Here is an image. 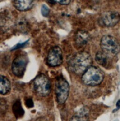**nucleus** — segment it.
<instances>
[{"label":"nucleus","instance_id":"obj_1","mask_svg":"<svg viewBox=\"0 0 120 121\" xmlns=\"http://www.w3.org/2000/svg\"><path fill=\"white\" fill-rule=\"evenodd\" d=\"M92 60L89 53L79 52L70 58L69 61V67L71 71L78 75L83 74L92 66Z\"/></svg>","mask_w":120,"mask_h":121},{"label":"nucleus","instance_id":"obj_2","mask_svg":"<svg viewBox=\"0 0 120 121\" xmlns=\"http://www.w3.org/2000/svg\"><path fill=\"white\" fill-rule=\"evenodd\" d=\"M104 76V72L100 68L91 66L82 75V81L86 85L96 86L103 81Z\"/></svg>","mask_w":120,"mask_h":121},{"label":"nucleus","instance_id":"obj_3","mask_svg":"<svg viewBox=\"0 0 120 121\" xmlns=\"http://www.w3.org/2000/svg\"><path fill=\"white\" fill-rule=\"evenodd\" d=\"M101 49L108 56H114L120 52V45L117 39L110 35L104 36L100 42Z\"/></svg>","mask_w":120,"mask_h":121},{"label":"nucleus","instance_id":"obj_4","mask_svg":"<svg viewBox=\"0 0 120 121\" xmlns=\"http://www.w3.org/2000/svg\"><path fill=\"white\" fill-rule=\"evenodd\" d=\"M33 88L38 95L45 97L48 95L51 91V83L45 75L40 74L33 81Z\"/></svg>","mask_w":120,"mask_h":121},{"label":"nucleus","instance_id":"obj_5","mask_svg":"<svg viewBox=\"0 0 120 121\" xmlns=\"http://www.w3.org/2000/svg\"><path fill=\"white\" fill-rule=\"evenodd\" d=\"M69 91V86L67 81L62 77L57 79L55 84V93L57 102L63 104L67 100Z\"/></svg>","mask_w":120,"mask_h":121},{"label":"nucleus","instance_id":"obj_6","mask_svg":"<svg viewBox=\"0 0 120 121\" xmlns=\"http://www.w3.org/2000/svg\"><path fill=\"white\" fill-rule=\"evenodd\" d=\"M28 62V58L25 55H20L16 58L12 64L13 74L18 77H22L25 71Z\"/></svg>","mask_w":120,"mask_h":121},{"label":"nucleus","instance_id":"obj_7","mask_svg":"<svg viewBox=\"0 0 120 121\" xmlns=\"http://www.w3.org/2000/svg\"><path fill=\"white\" fill-rule=\"evenodd\" d=\"M47 62L49 65L55 67L60 65L62 62V53L58 46L53 47L49 52L47 58Z\"/></svg>","mask_w":120,"mask_h":121},{"label":"nucleus","instance_id":"obj_8","mask_svg":"<svg viewBox=\"0 0 120 121\" xmlns=\"http://www.w3.org/2000/svg\"><path fill=\"white\" fill-rule=\"evenodd\" d=\"M119 14L115 11H109L103 13L101 16L100 21L105 26L111 27L115 26L119 22Z\"/></svg>","mask_w":120,"mask_h":121},{"label":"nucleus","instance_id":"obj_9","mask_svg":"<svg viewBox=\"0 0 120 121\" xmlns=\"http://www.w3.org/2000/svg\"><path fill=\"white\" fill-rule=\"evenodd\" d=\"M35 0H13L14 7L19 11H26L32 8Z\"/></svg>","mask_w":120,"mask_h":121},{"label":"nucleus","instance_id":"obj_10","mask_svg":"<svg viewBox=\"0 0 120 121\" xmlns=\"http://www.w3.org/2000/svg\"><path fill=\"white\" fill-rule=\"evenodd\" d=\"M90 39V36L88 32L83 30L78 31L75 37V42L76 44L82 47L86 45Z\"/></svg>","mask_w":120,"mask_h":121},{"label":"nucleus","instance_id":"obj_11","mask_svg":"<svg viewBox=\"0 0 120 121\" xmlns=\"http://www.w3.org/2000/svg\"><path fill=\"white\" fill-rule=\"evenodd\" d=\"M10 82L5 76L1 75L0 78V93L4 95L8 94L10 90Z\"/></svg>","mask_w":120,"mask_h":121},{"label":"nucleus","instance_id":"obj_12","mask_svg":"<svg viewBox=\"0 0 120 121\" xmlns=\"http://www.w3.org/2000/svg\"><path fill=\"white\" fill-rule=\"evenodd\" d=\"M88 119V110L84 108L76 115H75L69 121H87Z\"/></svg>","mask_w":120,"mask_h":121},{"label":"nucleus","instance_id":"obj_13","mask_svg":"<svg viewBox=\"0 0 120 121\" xmlns=\"http://www.w3.org/2000/svg\"><path fill=\"white\" fill-rule=\"evenodd\" d=\"M12 110L17 118H21L23 116L24 111L20 100H17L14 102L12 106Z\"/></svg>","mask_w":120,"mask_h":121},{"label":"nucleus","instance_id":"obj_14","mask_svg":"<svg viewBox=\"0 0 120 121\" xmlns=\"http://www.w3.org/2000/svg\"><path fill=\"white\" fill-rule=\"evenodd\" d=\"M109 57L104 52H99L96 54L95 60L100 65L105 67L108 64Z\"/></svg>","mask_w":120,"mask_h":121},{"label":"nucleus","instance_id":"obj_15","mask_svg":"<svg viewBox=\"0 0 120 121\" xmlns=\"http://www.w3.org/2000/svg\"><path fill=\"white\" fill-rule=\"evenodd\" d=\"M41 12L43 16L47 17L49 14V9L46 5H43L41 7Z\"/></svg>","mask_w":120,"mask_h":121},{"label":"nucleus","instance_id":"obj_16","mask_svg":"<svg viewBox=\"0 0 120 121\" xmlns=\"http://www.w3.org/2000/svg\"><path fill=\"white\" fill-rule=\"evenodd\" d=\"M25 105L29 108H32L34 106V103L32 100L31 98H27L26 100H25Z\"/></svg>","mask_w":120,"mask_h":121},{"label":"nucleus","instance_id":"obj_17","mask_svg":"<svg viewBox=\"0 0 120 121\" xmlns=\"http://www.w3.org/2000/svg\"><path fill=\"white\" fill-rule=\"evenodd\" d=\"M53 0L62 5H67L69 4L71 1V0Z\"/></svg>","mask_w":120,"mask_h":121},{"label":"nucleus","instance_id":"obj_18","mask_svg":"<svg viewBox=\"0 0 120 121\" xmlns=\"http://www.w3.org/2000/svg\"><path fill=\"white\" fill-rule=\"evenodd\" d=\"M28 42L26 41L23 43H19V44H18L17 45H16L14 48H13V49H12V50H16V49H19L20 48H22V47H23L24 46H25L26 45V44L27 43V42Z\"/></svg>","mask_w":120,"mask_h":121},{"label":"nucleus","instance_id":"obj_19","mask_svg":"<svg viewBox=\"0 0 120 121\" xmlns=\"http://www.w3.org/2000/svg\"><path fill=\"white\" fill-rule=\"evenodd\" d=\"M116 107H117V108H116V110L119 109L120 108V100H119L116 103Z\"/></svg>","mask_w":120,"mask_h":121},{"label":"nucleus","instance_id":"obj_20","mask_svg":"<svg viewBox=\"0 0 120 121\" xmlns=\"http://www.w3.org/2000/svg\"><path fill=\"white\" fill-rule=\"evenodd\" d=\"M45 121V120H44V119H41V120H40V121Z\"/></svg>","mask_w":120,"mask_h":121}]
</instances>
